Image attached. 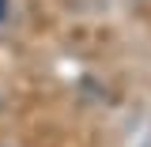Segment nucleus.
I'll list each match as a JSON object with an SVG mask.
<instances>
[{
	"label": "nucleus",
	"instance_id": "nucleus-1",
	"mask_svg": "<svg viewBox=\"0 0 151 147\" xmlns=\"http://www.w3.org/2000/svg\"><path fill=\"white\" fill-rule=\"evenodd\" d=\"M8 15H12V0H0V27L8 23Z\"/></svg>",
	"mask_w": 151,
	"mask_h": 147
}]
</instances>
